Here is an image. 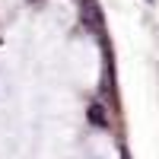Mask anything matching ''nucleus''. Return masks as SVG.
I'll list each match as a JSON object with an SVG mask.
<instances>
[{
	"instance_id": "1",
	"label": "nucleus",
	"mask_w": 159,
	"mask_h": 159,
	"mask_svg": "<svg viewBox=\"0 0 159 159\" xmlns=\"http://www.w3.org/2000/svg\"><path fill=\"white\" fill-rule=\"evenodd\" d=\"M89 121L96 124V127H105V115H102L99 105H92V108H89Z\"/></svg>"
}]
</instances>
